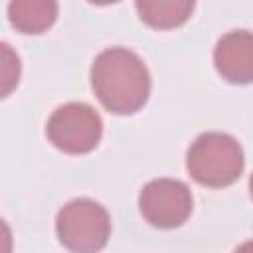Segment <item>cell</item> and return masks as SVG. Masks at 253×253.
<instances>
[{
    "label": "cell",
    "instance_id": "cell-8",
    "mask_svg": "<svg viewBox=\"0 0 253 253\" xmlns=\"http://www.w3.org/2000/svg\"><path fill=\"white\" fill-rule=\"evenodd\" d=\"M140 20L154 30H174L184 26L196 0H134Z\"/></svg>",
    "mask_w": 253,
    "mask_h": 253
},
{
    "label": "cell",
    "instance_id": "cell-11",
    "mask_svg": "<svg viewBox=\"0 0 253 253\" xmlns=\"http://www.w3.org/2000/svg\"><path fill=\"white\" fill-rule=\"evenodd\" d=\"M249 194H251V200H253V174L249 178Z\"/></svg>",
    "mask_w": 253,
    "mask_h": 253
},
{
    "label": "cell",
    "instance_id": "cell-5",
    "mask_svg": "<svg viewBox=\"0 0 253 253\" xmlns=\"http://www.w3.org/2000/svg\"><path fill=\"white\" fill-rule=\"evenodd\" d=\"M138 208L152 227L174 229L190 217L194 198L184 182L174 178H156L140 190Z\"/></svg>",
    "mask_w": 253,
    "mask_h": 253
},
{
    "label": "cell",
    "instance_id": "cell-2",
    "mask_svg": "<svg viewBox=\"0 0 253 253\" xmlns=\"http://www.w3.org/2000/svg\"><path fill=\"white\" fill-rule=\"evenodd\" d=\"M243 148L227 132L210 130L202 132L188 148L186 168L188 174L206 188L231 186L243 172Z\"/></svg>",
    "mask_w": 253,
    "mask_h": 253
},
{
    "label": "cell",
    "instance_id": "cell-3",
    "mask_svg": "<svg viewBox=\"0 0 253 253\" xmlns=\"http://www.w3.org/2000/svg\"><path fill=\"white\" fill-rule=\"evenodd\" d=\"M55 233L59 243L69 251H101L111 237V215L99 202L75 198L57 211Z\"/></svg>",
    "mask_w": 253,
    "mask_h": 253
},
{
    "label": "cell",
    "instance_id": "cell-9",
    "mask_svg": "<svg viewBox=\"0 0 253 253\" xmlns=\"http://www.w3.org/2000/svg\"><path fill=\"white\" fill-rule=\"evenodd\" d=\"M20 79V59L12 53L8 43H2V97H8L10 91L18 85Z\"/></svg>",
    "mask_w": 253,
    "mask_h": 253
},
{
    "label": "cell",
    "instance_id": "cell-10",
    "mask_svg": "<svg viewBox=\"0 0 253 253\" xmlns=\"http://www.w3.org/2000/svg\"><path fill=\"white\" fill-rule=\"evenodd\" d=\"M91 4H97V6H107V4H115L119 0H89Z\"/></svg>",
    "mask_w": 253,
    "mask_h": 253
},
{
    "label": "cell",
    "instance_id": "cell-7",
    "mask_svg": "<svg viewBox=\"0 0 253 253\" xmlns=\"http://www.w3.org/2000/svg\"><path fill=\"white\" fill-rule=\"evenodd\" d=\"M57 0H10L8 20L22 34H42L57 20Z\"/></svg>",
    "mask_w": 253,
    "mask_h": 253
},
{
    "label": "cell",
    "instance_id": "cell-1",
    "mask_svg": "<svg viewBox=\"0 0 253 253\" xmlns=\"http://www.w3.org/2000/svg\"><path fill=\"white\" fill-rule=\"evenodd\" d=\"M91 87L99 103L115 115L140 111L150 97V73L144 61L126 47L103 49L91 65Z\"/></svg>",
    "mask_w": 253,
    "mask_h": 253
},
{
    "label": "cell",
    "instance_id": "cell-6",
    "mask_svg": "<svg viewBox=\"0 0 253 253\" xmlns=\"http://www.w3.org/2000/svg\"><path fill=\"white\" fill-rule=\"evenodd\" d=\"M213 65L227 83H253V32L233 30L221 36L213 49Z\"/></svg>",
    "mask_w": 253,
    "mask_h": 253
},
{
    "label": "cell",
    "instance_id": "cell-4",
    "mask_svg": "<svg viewBox=\"0 0 253 253\" xmlns=\"http://www.w3.org/2000/svg\"><path fill=\"white\" fill-rule=\"evenodd\" d=\"M45 136L61 152L87 154L101 142L103 121L87 103H65L49 115Z\"/></svg>",
    "mask_w": 253,
    "mask_h": 253
}]
</instances>
